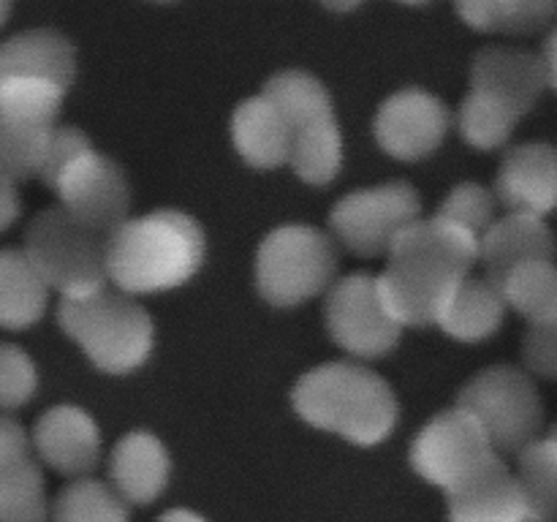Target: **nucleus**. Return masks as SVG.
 <instances>
[{"mask_svg": "<svg viewBox=\"0 0 557 522\" xmlns=\"http://www.w3.org/2000/svg\"><path fill=\"white\" fill-rule=\"evenodd\" d=\"M457 408L471 413L498 455H520L539 440L544 406L536 384L511 364H495L468 381Z\"/></svg>", "mask_w": 557, "mask_h": 522, "instance_id": "9", "label": "nucleus"}, {"mask_svg": "<svg viewBox=\"0 0 557 522\" xmlns=\"http://www.w3.org/2000/svg\"><path fill=\"white\" fill-rule=\"evenodd\" d=\"M506 299L490 277H466L441 310L435 324L462 343H479L495 335L504 321Z\"/></svg>", "mask_w": 557, "mask_h": 522, "instance_id": "23", "label": "nucleus"}, {"mask_svg": "<svg viewBox=\"0 0 557 522\" xmlns=\"http://www.w3.org/2000/svg\"><path fill=\"white\" fill-rule=\"evenodd\" d=\"M520 117L515 112L476 90L468 92L466 101L460 103V114H457L462 139L479 150H495V147L506 145Z\"/></svg>", "mask_w": 557, "mask_h": 522, "instance_id": "30", "label": "nucleus"}, {"mask_svg": "<svg viewBox=\"0 0 557 522\" xmlns=\"http://www.w3.org/2000/svg\"><path fill=\"white\" fill-rule=\"evenodd\" d=\"M20 210L22 204L20 194H16V185L0 177V232H5L20 217Z\"/></svg>", "mask_w": 557, "mask_h": 522, "instance_id": "35", "label": "nucleus"}, {"mask_svg": "<svg viewBox=\"0 0 557 522\" xmlns=\"http://www.w3.org/2000/svg\"><path fill=\"white\" fill-rule=\"evenodd\" d=\"M547 438H553V440H555V444H557V424H555V427H553V430H549V435H547Z\"/></svg>", "mask_w": 557, "mask_h": 522, "instance_id": "39", "label": "nucleus"}, {"mask_svg": "<svg viewBox=\"0 0 557 522\" xmlns=\"http://www.w3.org/2000/svg\"><path fill=\"white\" fill-rule=\"evenodd\" d=\"M457 14L468 27L484 33H533L549 25L557 5L547 0H498V3H460Z\"/></svg>", "mask_w": 557, "mask_h": 522, "instance_id": "28", "label": "nucleus"}, {"mask_svg": "<svg viewBox=\"0 0 557 522\" xmlns=\"http://www.w3.org/2000/svg\"><path fill=\"white\" fill-rule=\"evenodd\" d=\"M54 522H128V500L98 478H76L52 506Z\"/></svg>", "mask_w": 557, "mask_h": 522, "instance_id": "27", "label": "nucleus"}, {"mask_svg": "<svg viewBox=\"0 0 557 522\" xmlns=\"http://www.w3.org/2000/svg\"><path fill=\"white\" fill-rule=\"evenodd\" d=\"M299 417L357 446L389 438L397 424V397L373 370L354 362H330L308 370L292 391Z\"/></svg>", "mask_w": 557, "mask_h": 522, "instance_id": "3", "label": "nucleus"}, {"mask_svg": "<svg viewBox=\"0 0 557 522\" xmlns=\"http://www.w3.org/2000/svg\"><path fill=\"white\" fill-rule=\"evenodd\" d=\"M0 522H47L44 473L30 455V438L5 413H0Z\"/></svg>", "mask_w": 557, "mask_h": 522, "instance_id": "15", "label": "nucleus"}, {"mask_svg": "<svg viewBox=\"0 0 557 522\" xmlns=\"http://www.w3.org/2000/svg\"><path fill=\"white\" fill-rule=\"evenodd\" d=\"M542 63H544V71H547V85L557 90V27L549 33L547 41H544Z\"/></svg>", "mask_w": 557, "mask_h": 522, "instance_id": "36", "label": "nucleus"}, {"mask_svg": "<svg viewBox=\"0 0 557 522\" xmlns=\"http://www.w3.org/2000/svg\"><path fill=\"white\" fill-rule=\"evenodd\" d=\"M92 145L79 128H71V125H60V128L52 130L49 136V145L47 152H44V163H41V172H38V179H41L47 188H54L60 177H63L65 169L82 158L85 152H90Z\"/></svg>", "mask_w": 557, "mask_h": 522, "instance_id": "33", "label": "nucleus"}, {"mask_svg": "<svg viewBox=\"0 0 557 522\" xmlns=\"http://www.w3.org/2000/svg\"><path fill=\"white\" fill-rule=\"evenodd\" d=\"M38 373L33 359L14 343H0V408L11 411L36 395Z\"/></svg>", "mask_w": 557, "mask_h": 522, "instance_id": "32", "label": "nucleus"}, {"mask_svg": "<svg viewBox=\"0 0 557 522\" xmlns=\"http://www.w3.org/2000/svg\"><path fill=\"white\" fill-rule=\"evenodd\" d=\"M326 326L332 340L348 353L375 359L400 343L403 324L386 308L379 277L354 272L341 277L326 294Z\"/></svg>", "mask_w": 557, "mask_h": 522, "instance_id": "12", "label": "nucleus"}, {"mask_svg": "<svg viewBox=\"0 0 557 522\" xmlns=\"http://www.w3.org/2000/svg\"><path fill=\"white\" fill-rule=\"evenodd\" d=\"M495 204H498V199L484 185L462 183L449 190V196L444 199L441 210L435 212V217H441L444 223L455 226L457 232L468 234V237L482 245L484 234L498 221L495 217Z\"/></svg>", "mask_w": 557, "mask_h": 522, "instance_id": "31", "label": "nucleus"}, {"mask_svg": "<svg viewBox=\"0 0 557 522\" xmlns=\"http://www.w3.org/2000/svg\"><path fill=\"white\" fill-rule=\"evenodd\" d=\"M58 125L20 123L0 117V177L9 183L38 177L47 152L49 136Z\"/></svg>", "mask_w": 557, "mask_h": 522, "instance_id": "29", "label": "nucleus"}, {"mask_svg": "<svg viewBox=\"0 0 557 522\" xmlns=\"http://www.w3.org/2000/svg\"><path fill=\"white\" fill-rule=\"evenodd\" d=\"M292 130V166L308 185H326L343 166V136L324 82L305 71H281L264 85Z\"/></svg>", "mask_w": 557, "mask_h": 522, "instance_id": "6", "label": "nucleus"}, {"mask_svg": "<svg viewBox=\"0 0 557 522\" xmlns=\"http://www.w3.org/2000/svg\"><path fill=\"white\" fill-rule=\"evenodd\" d=\"M422 201L408 183H386L343 196L330 212L335 237L357 256H389L419 221Z\"/></svg>", "mask_w": 557, "mask_h": 522, "instance_id": "11", "label": "nucleus"}, {"mask_svg": "<svg viewBox=\"0 0 557 522\" xmlns=\"http://www.w3.org/2000/svg\"><path fill=\"white\" fill-rule=\"evenodd\" d=\"M553 228L544 223V217L520 215V212L498 217L479 245V261L493 283L504 281L517 266L531 261H553Z\"/></svg>", "mask_w": 557, "mask_h": 522, "instance_id": "20", "label": "nucleus"}, {"mask_svg": "<svg viewBox=\"0 0 557 522\" xmlns=\"http://www.w3.org/2000/svg\"><path fill=\"white\" fill-rule=\"evenodd\" d=\"M60 207L98 234H112L128 221L131 188L125 172L101 152L76 158L54 183Z\"/></svg>", "mask_w": 557, "mask_h": 522, "instance_id": "13", "label": "nucleus"}, {"mask_svg": "<svg viewBox=\"0 0 557 522\" xmlns=\"http://www.w3.org/2000/svg\"><path fill=\"white\" fill-rule=\"evenodd\" d=\"M49 286L25 250L0 248V326L27 330L47 310Z\"/></svg>", "mask_w": 557, "mask_h": 522, "instance_id": "24", "label": "nucleus"}, {"mask_svg": "<svg viewBox=\"0 0 557 522\" xmlns=\"http://www.w3.org/2000/svg\"><path fill=\"white\" fill-rule=\"evenodd\" d=\"M9 14H11V3H3V0H0V25L9 20Z\"/></svg>", "mask_w": 557, "mask_h": 522, "instance_id": "38", "label": "nucleus"}, {"mask_svg": "<svg viewBox=\"0 0 557 522\" xmlns=\"http://www.w3.org/2000/svg\"><path fill=\"white\" fill-rule=\"evenodd\" d=\"M33 446L49 468L65 476L85 478L101 457V433L85 408L54 406L38 417Z\"/></svg>", "mask_w": 557, "mask_h": 522, "instance_id": "18", "label": "nucleus"}, {"mask_svg": "<svg viewBox=\"0 0 557 522\" xmlns=\"http://www.w3.org/2000/svg\"><path fill=\"white\" fill-rule=\"evenodd\" d=\"M500 457L482 424L462 408H449L430 419L411 446V465L424 482L451 495Z\"/></svg>", "mask_w": 557, "mask_h": 522, "instance_id": "10", "label": "nucleus"}, {"mask_svg": "<svg viewBox=\"0 0 557 522\" xmlns=\"http://www.w3.org/2000/svg\"><path fill=\"white\" fill-rule=\"evenodd\" d=\"M58 321L103 373H131L152 351L156 330L150 313L123 291L101 288L90 297L60 299Z\"/></svg>", "mask_w": 557, "mask_h": 522, "instance_id": "5", "label": "nucleus"}, {"mask_svg": "<svg viewBox=\"0 0 557 522\" xmlns=\"http://www.w3.org/2000/svg\"><path fill=\"white\" fill-rule=\"evenodd\" d=\"M158 522H207V520L201 514H196V511L172 509V511H166V514H161V520Z\"/></svg>", "mask_w": 557, "mask_h": 522, "instance_id": "37", "label": "nucleus"}, {"mask_svg": "<svg viewBox=\"0 0 557 522\" xmlns=\"http://www.w3.org/2000/svg\"><path fill=\"white\" fill-rule=\"evenodd\" d=\"M232 139L239 156L256 169H275L292 161V130L267 96L248 98L234 109Z\"/></svg>", "mask_w": 557, "mask_h": 522, "instance_id": "22", "label": "nucleus"}, {"mask_svg": "<svg viewBox=\"0 0 557 522\" xmlns=\"http://www.w3.org/2000/svg\"><path fill=\"white\" fill-rule=\"evenodd\" d=\"M337 272L335 243L324 232L288 223L264 237L256 253V288L275 308H294L330 291Z\"/></svg>", "mask_w": 557, "mask_h": 522, "instance_id": "8", "label": "nucleus"}, {"mask_svg": "<svg viewBox=\"0 0 557 522\" xmlns=\"http://www.w3.org/2000/svg\"><path fill=\"white\" fill-rule=\"evenodd\" d=\"M520 471L522 498H525L528 511L536 522H555L557 520V444L553 438L533 440L528 449L517 455Z\"/></svg>", "mask_w": 557, "mask_h": 522, "instance_id": "25", "label": "nucleus"}, {"mask_svg": "<svg viewBox=\"0 0 557 522\" xmlns=\"http://www.w3.org/2000/svg\"><path fill=\"white\" fill-rule=\"evenodd\" d=\"M172 460L161 440L147 430L123 435L112 449L109 476L112 487L128 504H150L166 489Z\"/></svg>", "mask_w": 557, "mask_h": 522, "instance_id": "21", "label": "nucleus"}, {"mask_svg": "<svg viewBox=\"0 0 557 522\" xmlns=\"http://www.w3.org/2000/svg\"><path fill=\"white\" fill-rule=\"evenodd\" d=\"M76 49L63 33L36 27L0 41V117L54 125L74 85Z\"/></svg>", "mask_w": 557, "mask_h": 522, "instance_id": "4", "label": "nucleus"}, {"mask_svg": "<svg viewBox=\"0 0 557 522\" xmlns=\"http://www.w3.org/2000/svg\"><path fill=\"white\" fill-rule=\"evenodd\" d=\"M506 304L525 315L531 324L557 315V266L553 261H531L511 270L498 283Z\"/></svg>", "mask_w": 557, "mask_h": 522, "instance_id": "26", "label": "nucleus"}, {"mask_svg": "<svg viewBox=\"0 0 557 522\" xmlns=\"http://www.w3.org/2000/svg\"><path fill=\"white\" fill-rule=\"evenodd\" d=\"M547 87L542 58L511 47H487L473 58L471 90L484 92L500 107L525 117Z\"/></svg>", "mask_w": 557, "mask_h": 522, "instance_id": "17", "label": "nucleus"}, {"mask_svg": "<svg viewBox=\"0 0 557 522\" xmlns=\"http://www.w3.org/2000/svg\"><path fill=\"white\" fill-rule=\"evenodd\" d=\"M479 261V243L441 217H419L392 248L381 294L403 326L435 324Z\"/></svg>", "mask_w": 557, "mask_h": 522, "instance_id": "1", "label": "nucleus"}, {"mask_svg": "<svg viewBox=\"0 0 557 522\" xmlns=\"http://www.w3.org/2000/svg\"><path fill=\"white\" fill-rule=\"evenodd\" d=\"M522 357L528 370L544 378H557V315L531 324L522 343Z\"/></svg>", "mask_w": 557, "mask_h": 522, "instance_id": "34", "label": "nucleus"}, {"mask_svg": "<svg viewBox=\"0 0 557 522\" xmlns=\"http://www.w3.org/2000/svg\"><path fill=\"white\" fill-rule=\"evenodd\" d=\"M446 103L422 87H403L381 103L375 114V139L400 161H419L435 152L449 130Z\"/></svg>", "mask_w": 557, "mask_h": 522, "instance_id": "14", "label": "nucleus"}, {"mask_svg": "<svg viewBox=\"0 0 557 522\" xmlns=\"http://www.w3.org/2000/svg\"><path fill=\"white\" fill-rule=\"evenodd\" d=\"M107 234L92 232L63 207H49L27 226L25 256L63 299L90 297L107 288Z\"/></svg>", "mask_w": 557, "mask_h": 522, "instance_id": "7", "label": "nucleus"}, {"mask_svg": "<svg viewBox=\"0 0 557 522\" xmlns=\"http://www.w3.org/2000/svg\"><path fill=\"white\" fill-rule=\"evenodd\" d=\"M446 522H536L522 498L517 473L495 457L482 473L449 495Z\"/></svg>", "mask_w": 557, "mask_h": 522, "instance_id": "19", "label": "nucleus"}, {"mask_svg": "<svg viewBox=\"0 0 557 522\" xmlns=\"http://www.w3.org/2000/svg\"><path fill=\"white\" fill-rule=\"evenodd\" d=\"M205 250V232L185 212L158 210L128 217L109 234V281L128 297L177 288L199 272Z\"/></svg>", "mask_w": 557, "mask_h": 522, "instance_id": "2", "label": "nucleus"}, {"mask_svg": "<svg viewBox=\"0 0 557 522\" xmlns=\"http://www.w3.org/2000/svg\"><path fill=\"white\" fill-rule=\"evenodd\" d=\"M495 199L509 212L544 217L557 207V150L544 141L511 147L495 179Z\"/></svg>", "mask_w": 557, "mask_h": 522, "instance_id": "16", "label": "nucleus"}]
</instances>
